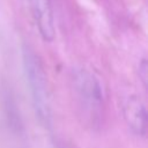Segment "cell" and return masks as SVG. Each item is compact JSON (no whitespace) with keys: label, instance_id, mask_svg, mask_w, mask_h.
Instances as JSON below:
<instances>
[{"label":"cell","instance_id":"obj_1","mask_svg":"<svg viewBox=\"0 0 148 148\" xmlns=\"http://www.w3.org/2000/svg\"><path fill=\"white\" fill-rule=\"evenodd\" d=\"M22 62L35 113L43 124H49L51 119V108L46 75L39 58L28 45H24L22 49Z\"/></svg>","mask_w":148,"mask_h":148},{"label":"cell","instance_id":"obj_2","mask_svg":"<svg viewBox=\"0 0 148 148\" xmlns=\"http://www.w3.org/2000/svg\"><path fill=\"white\" fill-rule=\"evenodd\" d=\"M73 80L81 106L89 118L95 121L101 117L104 102V90L99 79L87 69H77Z\"/></svg>","mask_w":148,"mask_h":148},{"label":"cell","instance_id":"obj_3","mask_svg":"<svg viewBox=\"0 0 148 148\" xmlns=\"http://www.w3.org/2000/svg\"><path fill=\"white\" fill-rule=\"evenodd\" d=\"M32 17L39 35L46 42L54 38V21L50 0H29Z\"/></svg>","mask_w":148,"mask_h":148},{"label":"cell","instance_id":"obj_4","mask_svg":"<svg viewBox=\"0 0 148 148\" xmlns=\"http://www.w3.org/2000/svg\"><path fill=\"white\" fill-rule=\"evenodd\" d=\"M123 111L128 127L136 135H145L147 130V112L142 101L135 96H128L124 102Z\"/></svg>","mask_w":148,"mask_h":148},{"label":"cell","instance_id":"obj_5","mask_svg":"<svg viewBox=\"0 0 148 148\" xmlns=\"http://www.w3.org/2000/svg\"><path fill=\"white\" fill-rule=\"evenodd\" d=\"M139 76L141 77L143 84L146 86V84H147V77H148V74H147V62H146L145 59L142 60V62H141L140 66H139Z\"/></svg>","mask_w":148,"mask_h":148}]
</instances>
